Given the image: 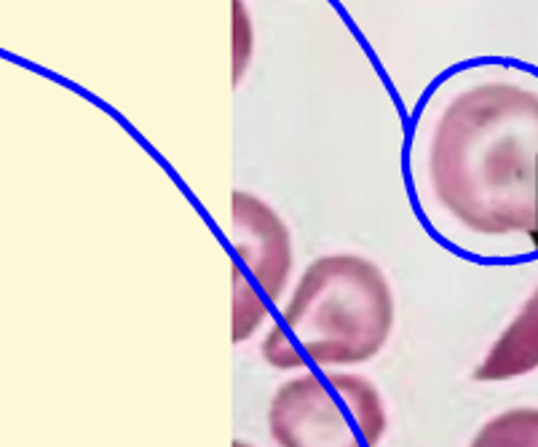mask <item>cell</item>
Returning a JSON list of instances; mask_svg holds the SVG:
<instances>
[{
	"label": "cell",
	"instance_id": "5",
	"mask_svg": "<svg viewBox=\"0 0 538 447\" xmlns=\"http://www.w3.org/2000/svg\"><path fill=\"white\" fill-rule=\"evenodd\" d=\"M538 367V287L503 327L496 343L488 349L472 378L480 383L514 381Z\"/></svg>",
	"mask_w": 538,
	"mask_h": 447
},
{
	"label": "cell",
	"instance_id": "3",
	"mask_svg": "<svg viewBox=\"0 0 538 447\" xmlns=\"http://www.w3.org/2000/svg\"><path fill=\"white\" fill-rule=\"evenodd\" d=\"M386 428L378 386L346 370H300L268 405V431L279 447H378Z\"/></svg>",
	"mask_w": 538,
	"mask_h": 447
},
{
	"label": "cell",
	"instance_id": "8",
	"mask_svg": "<svg viewBox=\"0 0 538 447\" xmlns=\"http://www.w3.org/2000/svg\"><path fill=\"white\" fill-rule=\"evenodd\" d=\"M231 447H255V444H250V442H244V439H234Z\"/></svg>",
	"mask_w": 538,
	"mask_h": 447
},
{
	"label": "cell",
	"instance_id": "6",
	"mask_svg": "<svg viewBox=\"0 0 538 447\" xmlns=\"http://www.w3.org/2000/svg\"><path fill=\"white\" fill-rule=\"evenodd\" d=\"M469 447H538V407H514L493 415Z\"/></svg>",
	"mask_w": 538,
	"mask_h": 447
},
{
	"label": "cell",
	"instance_id": "2",
	"mask_svg": "<svg viewBox=\"0 0 538 447\" xmlns=\"http://www.w3.org/2000/svg\"><path fill=\"white\" fill-rule=\"evenodd\" d=\"M396 300L383 268L357 252L311 260L260 343L273 370H346L388 343Z\"/></svg>",
	"mask_w": 538,
	"mask_h": 447
},
{
	"label": "cell",
	"instance_id": "4",
	"mask_svg": "<svg viewBox=\"0 0 538 447\" xmlns=\"http://www.w3.org/2000/svg\"><path fill=\"white\" fill-rule=\"evenodd\" d=\"M228 239L236 258L231 271V341L247 343L289 289L295 242L276 206L250 190H234L231 196Z\"/></svg>",
	"mask_w": 538,
	"mask_h": 447
},
{
	"label": "cell",
	"instance_id": "7",
	"mask_svg": "<svg viewBox=\"0 0 538 447\" xmlns=\"http://www.w3.org/2000/svg\"><path fill=\"white\" fill-rule=\"evenodd\" d=\"M231 22H234V86L242 83L250 62H252V49H255V27L252 17L247 12L244 0H231Z\"/></svg>",
	"mask_w": 538,
	"mask_h": 447
},
{
	"label": "cell",
	"instance_id": "1",
	"mask_svg": "<svg viewBox=\"0 0 538 447\" xmlns=\"http://www.w3.org/2000/svg\"><path fill=\"white\" fill-rule=\"evenodd\" d=\"M426 185L464 234L538 247V91L511 81L458 91L428 137Z\"/></svg>",
	"mask_w": 538,
	"mask_h": 447
}]
</instances>
